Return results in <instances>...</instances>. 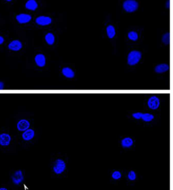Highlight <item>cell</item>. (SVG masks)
<instances>
[{
	"label": "cell",
	"mask_w": 173,
	"mask_h": 190,
	"mask_svg": "<svg viewBox=\"0 0 173 190\" xmlns=\"http://www.w3.org/2000/svg\"><path fill=\"white\" fill-rule=\"evenodd\" d=\"M142 57L141 52L138 51H132L128 56V63L130 66L135 65L139 62Z\"/></svg>",
	"instance_id": "1"
},
{
	"label": "cell",
	"mask_w": 173,
	"mask_h": 190,
	"mask_svg": "<svg viewBox=\"0 0 173 190\" xmlns=\"http://www.w3.org/2000/svg\"><path fill=\"white\" fill-rule=\"evenodd\" d=\"M66 168V164L64 161L62 159H57L55 161L53 170V171L57 175H60L63 172L65 171Z\"/></svg>",
	"instance_id": "2"
},
{
	"label": "cell",
	"mask_w": 173,
	"mask_h": 190,
	"mask_svg": "<svg viewBox=\"0 0 173 190\" xmlns=\"http://www.w3.org/2000/svg\"><path fill=\"white\" fill-rule=\"evenodd\" d=\"M123 8L128 12L135 11L138 8V4L135 0H127L123 4Z\"/></svg>",
	"instance_id": "3"
},
{
	"label": "cell",
	"mask_w": 173,
	"mask_h": 190,
	"mask_svg": "<svg viewBox=\"0 0 173 190\" xmlns=\"http://www.w3.org/2000/svg\"><path fill=\"white\" fill-rule=\"evenodd\" d=\"M11 179L12 182L15 185H18L19 183H21L24 179V176L22 171L17 170L15 171L12 176Z\"/></svg>",
	"instance_id": "4"
},
{
	"label": "cell",
	"mask_w": 173,
	"mask_h": 190,
	"mask_svg": "<svg viewBox=\"0 0 173 190\" xmlns=\"http://www.w3.org/2000/svg\"><path fill=\"white\" fill-rule=\"evenodd\" d=\"M160 104L159 99L156 96H152L148 101V105L149 107L152 110H156L158 108Z\"/></svg>",
	"instance_id": "5"
},
{
	"label": "cell",
	"mask_w": 173,
	"mask_h": 190,
	"mask_svg": "<svg viewBox=\"0 0 173 190\" xmlns=\"http://www.w3.org/2000/svg\"><path fill=\"white\" fill-rule=\"evenodd\" d=\"M36 22L38 25L41 26H46L51 23L52 20L49 17L40 16L36 20Z\"/></svg>",
	"instance_id": "6"
},
{
	"label": "cell",
	"mask_w": 173,
	"mask_h": 190,
	"mask_svg": "<svg viewBox=\"0 0 173 190\" xmlns=\"http://www.w3.org/2000/svg\"><path fill=\"white\" fill-rule=\"evenodd\" d=\"M11 141L10 135L7 134H0V145L7 146L10 145Z\"/></svg>",
	"instance_id": "7"
},
{
	"label": "cell",
	"mask_w": 173,
	"mask_h": 190,
	"mask_svg": "<svg viewBox=\"0 0 173 190\" xmlns=\"http://www.w3.org/2000/svg\"><path fill=\"white\" fill-rule=\"evenodd\" d=\"M30 126V123L26 119H21L17 123V127L19 131H25L29 128Z\"/></svg>",
	"instance_id": "8"
},
{
	"label": "cell",
	"mask_w": 173,
	"mask_h": 190,
	"mask_svg": "<svg viewBox=\"0 0 173 190\" xmlns=\"http://www.w3.org/2000/svg\"><path fill=\"white\" fill-rule=\"evenodd\" d=\"M34 61L38 66L42 67L46 65V57L42 53L37 54L34 57Z\"/></svg>",
	"instance_id": "9"
},
{
	"label": "cell",
	"mask_w": 173,
	"mask_h": 190,
	"mask_svg": "<svg viewBox=\"0 0 173 190\" xmlns=\"http://www.w3.org/2000/svg\"><path fill=\"white\" fill-rule=\"evenodd\" d=\"M22 43L19 40L12 41L8 45V49L13 51H18L22 49Z\"/></svg>",
	"instance_id": "10"
},
{
	"label": "cell",
	"mask_w": 173,
	"mask_h": 190,
	"mask_svg": "<svg viewBox=\"0 0 173 190\" xmlns=\"http://www.w3.org/2000/svg\"><path fill=\"white\" fill-rule=\"evenodd\" d=\"M34 136V131L32 129H27L22 134V138L25 141H30Z\"/></svg>",
	"instance_id": "11"
},
{
	"label": "cell",
	"mask_w": 173,
	"mask_h": 190,
	"mask_svg": "<svg viewBox=\"0 0 173 190\" xmlns=\"http://www.w3.org/2000/svg\"><path fill=\"white\" fill-rule=\"evenodd\" d=\"M16 19L20 23H26L31 21V16L27 14H20L16 16Z\"/></svg>",
	"instance_id": "12"
},
{
	"label": "cell",
	"mask_w": 173,
	"mask_h": 190,
	"mask_svg": "<svg viewBox=\"0 0 173 190\" xmlns=\"http://www.w3.org/2000/svg\"><path fill=\"white\" fill-rule=\"evenodd\" d=\"M169 69V66L166 63H163V64H160L157 65L155 68V71L157 73L161 74L168 71Z\"/></svg>",
	"instance_id": "13"
},
{
	"label": "cell",
	"mask_w": 173,
	"mask_h": 190,
	"mask_svg": "<svg viewBox=\"0 0 173 190\" xmlns=\"http://www.w3.org/2000/svg\"><path fill=\"white\" fill-rule=\"evenodd\" d=\"M62 73L67 78H73L74 76V71L70 67H64L62 70Z\"/></svg>",
	"instance_id": "14"
},
{
	"label": "cell",
	"mask_w": 173,
	"mask_h": 190,
	"mask_svg": "<svg viewBox=\"0 0 173 190\" xmlns=\"http://www.w3.org/2000/svg\"><path fill=\"white\" fill-rule=\"evenodd\" d=\"M38 7V5L35 0H29L26 4V8L32 11H34Z\"/></svg>",
	"instance_id": "15"
},
{
	"label": "cell",
	"mask_w": 173,
	"mask_h": 190,
	"mask_svg": "<svg viewBox=\"0 0 173 190\" xmlns=\"http://www.w3.org/2000/svg\"><path fill=\"white\" fill-rule=\"evenodd\" d=\"M121 143L123 147H130L133 145V141L130 137H125L122 140Z\"/></svg>",
	"instance_id": "16"
},
{
	"label": "cell",
	"mask_w": 173,
	"mask_h": 190,
	"mask_svg": "<svg viewBox=\"0 0 173 190\" xmlns=\"http://www.w3.org/2000/svg\"><path fill=\"white\" fill-rule=\"evenodd\" d=\"M45 40L48 45H52L54 44L55 38L53 34L51 33H48L46 35Z\"/></svg>",
	"instance_id": "17"
},
{
	"label": "cell",
	"mask_w": 173,
	"mask_h": 190,
	"mask_svg": "<svg viewBox=\"0 0 173 190\" xmlns=\"http://www.w3.org/2000/svg\"><path fill=\"white\" fill-rule=\"evenodd\" d=\"M107 35L110 38H112L114 37L115 35V31L114 27L112 25L108 26L107 28Z\"/></svg>",
	"instance_id": "18"
},
{
	"label": "cell",
	"mask_w": 173,
	"mask_h": 190,
	"mask_svg": "<svg viewBox=\"0 0 173 190\" xmlns=\"http://www.w3.org/2000/svg\"><path fill=\"white\" fill-rule=\"evenodd\" d=\"M141 119H143L145 122H150L154 119V116L151 113H143Z\"/></svg>",
	"instance_id": "19"
},
{
	"label": "cell",
	"mask_w": 173,
	"mask_h": 190,
	"mask_svg": "<svg viewBox=\"0 0 173 190\" xmlns=\"http://www.w3.org/2000/svg\"><path fill=\"white\" fill-rule=\"evenodd\" d=\"M128 38L130 40L132 41H136L138 38V35L136 32L132 31V32H130L128 34Z\"/></svg>",
	"instance_id": "20"
},
{
	"label": "cell",
	"mask_w": 173,
	"mask_h": 190,
	"mask_svg": "<svg viewBox=\"0 0 173 190\" xmlns=\"http://www.w3.org/2000/svg\"><path fill=\"white\" fill-rule=\"evenodd\" d=\"M162 41L163 43L166 45H168L170 43V34H166L163 37Z\"/></svg>",
	"instance_id": "21"
},
{
	"label": "cell",
	"mask_w": 173,
	"mask_h": 190,
	"mask_svg": "<svg viewBox=\"0 0 173 190\" xmlns=\"http://www.w3.org/2000/svg\"><path fill=\"white\" fill-rule=\"evenodd\" d=\"M122 177V174L121 173V172L118 171H115L113 172L112 175V177L114 179H121Z\"/></svg>",
	"instance_id": "22"
},
{
	"label": "cell",
	"mask_w": 173,
	"mask_h": 190,
	"mask_svg": "<svg viewBox=\"0 0 173 190\" xmlns=\"http://www.w3.org/2000/svg\"><path fill=\"white\" fill-rule=\"evenodd\" d=\"M128 177L130 181H134L136 179V172L134 171H129L128 175Z\"/></svg>",
	"instance_id": "23"
},
{
	"label": "cell",
	"mask_w": 173,
	"mask_h": 190,
	"mask_svg": "<svg viewBox=\"0 0 173 190\" xmlns=\"http://www.w3.org/2000/svg\"><path fill=\"white\" fill-rule=\"evenodd\" d=\"M142 112H136V113H133V117L136 119H141L142 116Z\"/></svg>",
	"instance_id": "24"
},
{
	"label": "cell",
	"mask_w": 173,
	"mask_h": 190,
	"mask_svg": "<svg viewBox=\"0 0 173 190\" xmlns=\"http://www.w3.org/2000/svg\"><path fill=\"white\" fill-rule=\"evenodd\" d=\"M4 83L3 82L0 81V90L4 89Z\"/></svg>",
	"instance_id": "25"
},
{
	"label": "cell",
	"mask_w": 173,
	"mask_h": 190,
	"mask_svg": "<svg viewBox=\"0 0 173 190\" xmlns=\"http://www.w3.org/2000/svg\"><path fill=\"white\" fill-rule=\"evenodd\" d=\"M4 38L2 36H0V45L4 43Z\"/></svg>",
	"instance_id": "26"
},
{
	"label": "cell",
	"mask_w": 173,
	"mask_h": 190,
	"mask_svg": "<svg viewBox=\"0 0 173 190\" xmlns=\"http://www.w3.org/2000/svg\"><path fill=\"white\" fill-rule=\"evenodd\" d=\"M166 8H169L170 7V1L169 0H168V2H166Z\"/></svg>",
	"instance_id": "27"
},
{
	"label": "cell",
	"mask_w": 173,
	"mask_h": 190,
	"mask_svg": "<svg viewBox=\"0 0 173 190\" xmlns=\"http://www.w3.org/2000/svg\"><path fill=\"white\" fill-rule=\"evenodd\" d=\"M0 190H8L6 188H0Z\"/></svg>",
	"instance_id": "28"
},
{
	"label": "cell",
	"mask_w": 173,
	"mask_h": 190,
	"mask_svg": "<svg viewBox=\"0 0 173 190\" xmlns=\"http://www.w3.org/2000/svg\"><path fill=\"white\" fill-rule=\"evenodd\" d=\"M6 1H11L12 0H6Z\"/></svg>",
	"instance_id": "29"
}]
</instances>
